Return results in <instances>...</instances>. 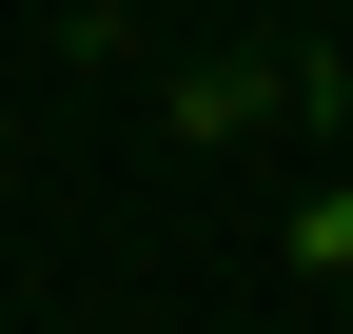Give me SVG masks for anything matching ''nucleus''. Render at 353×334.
Returning <instances> with one entry per match:
<instances>
[{
  "mask_svg": "<svg viewBox=\"0 0 353 334\" xmlns=\"http://www.w3.org/2000/svg\"><path fill=\"white\" fill-rule=\"evenodd\" d=\"M294 275H353V177H314V197H294Z\"/></svg>",
  "mask_w": 353,
  "mask_h": 334,
  "instance_id": "nucleus-1",
  "label": "nucleus"
}]
</instances>
